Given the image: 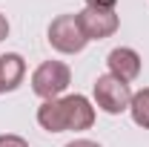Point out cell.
I'll list each match as a JSON object with an SVG mask.
<instances>
[{"mask_svg": "<svg viewBox=\"0 0 149 147\" xmlns=\"http://www.w3.org/2000/svg\"><path fill=\"white\" fill-rule=\"evenodd\" d=\"M69 84H72V69L63 61H43L32 72V92L40 95L43 101L60 98V92H66Z\"/></svg>", "mask_w": 149, "mask_h": 147, "instance_id": "obj_1", "label": "cell"}, {"mask_svg": "<svg viewBox=\"0 0 149 147\" xmlns=\"http://www.w3.org/2000/svg\"><path fill=\"white\" fill-rule=\"evenodd\" d=\"M46 37H49V46L57 49V52H63V55H77L89 43L86 35H83V29H80V23H77V15H57L49 23Z\"/></svg>", "mask_w": 149, "mask_h": 147, "instance_id": "obj_2", "label": "cell"}, {"mask_svg": "<svg viewBox=\"0 0 149 147\" xmlns=\"http://www.w3.org/2000/svg\"><path fill=\"white\" fill-rule=\"evenodd\" d=\"M95 104L100 107L103 112H109V115H120L123 110H129L132 104V87L129 84H123V81H118L115 75H97V81H95Z\"/></svg>", "mask_w": 149, "mask_h": 147, "instance_id": "obj_3", "label": "cell"}, {"mask_svg": "<svg viewBox=\"0 0 149 147\" xmlns=\"http://www.w3.org/2000/svg\"><path fill=\"white\" fill-rule=\"evenodd\" d=\"M77 23L83 29L86 40H103V37H112L120 26V18L115 9H95V6H86L83 12H77Z\"/></svg>", "mask_w": 149, "mask_h": 147, "instance_id": "obj_4", "label": "cell"}, {"mask_svg": "<svg viewBox=\"0 0 149 147\" xmlns=\"http://www.w3.org/2000/svg\"><path fill=\"white\" fill-rule=\"evenodd\" d=\"M106 64H109V75H115L123 84H132L141 75V55L135 49H129V46L112 49L109 55H106Z\"/></svg>", "mask_w": 149, "mask_h": 147, "instance_id": "obj_5", "label": "cell"}, {"mask_svg": "<svg viewBox=\"0 0 149 147\" xmlns=\"http://www.w3.org/2000/svg\"><path fill=\"white\" fill-rule=\"evenodd\" d=\"M63 110H66V130H89L95 124V107L86 95H66L63 98Z\"/></svg>", "mask_w": 149, "mask_h": 147, "instance_id": "obj_6", "label": "cell"}, {"mask_svg": "<svg viewBox=\"0 0 149 147\" xmlns=\"http://www.w3.org/2000/svg\"><path fill=\"white\" fill-rule=\"evenodd\" d=\"M37 124L46 133H63L66 130V110H63V98L43 101L37 107Z\"/></svg>", "mask_w": 149, "mask_h": 147, "instance_id": "obj_7", "label": "cell"}, {"mask_svg": "<svg viewBox=\"0 0 149 147\" xmlns=\"http://www.w3.org/2000/svg\"><path fill=\"white\" fill-rule=\"evenodd\" d=\"M0 75H3V90L15 92L20 84H23V78H26V61H23L17 52L0 55Z\"/></svg>", "mask_w": 149, "mask_h": 147, "instance_id": "obj_8", "label": "cell"}, {"mask_svg": "<svg viewBox=\"0 0 149 147\" xmlns=\"http://www.w3.org/2000/svg\"><path fill=\"white\" fill-rule=\"evenodd\" d=\"M129 112H132V121H135L138 127L149 130V87H143V90H138L132 95Z\"/></svg>", "mask_w": 149, "mask_h": 147, "instance_id": "obj_9", "label": "cell"}, {"mask_svg": "<svg viewBox=\"0 0 149 147\" xmlns=\"http://www.w3.org/2000/svg\"><path fill=\"white\" fill-rule=\"evenodd\" d=\"M0 147H29V141L23 136H15V133H3L0 136Z\"/></svg>", "mask_w": 149, "mask_h": 147, "instance_id": "obj_10", "label": "cell"}, {"mask_svg": "<svg viewBox=\"0 0 149 147\" xmlns=\"http://www.w3.org/2000/svg\"><path fill=\"white\" fill-rule=\"evenodd\" d=\"M118 0H86V6H95V9H115Z\"/></svg>", "mask_w": 149, "mask_h": 147, "instance_id": "obj_11", "label": "cell"}, {"mask_svg": "<svg viewBox=\"0 0 149 147\" xmlns=\"http://www.w3.org/2000/svg\"><path fill=\"white\" fill-rule=\"evenodd\" d=\"M66 147H100V144L92 141V139H74V141H69Z\"/></svg>", "mask_w": 149, "mask_h": 147, "instance_id": "obj_12", "label": "cell"}, {"mask_svg": "<svg viewBox=\"0 0 149 147\" xmlns=\"http://www.w3.org/2000/svg\"><path fill=\"white\" fill-rule=\"evenodd\" d=\"M9 37V20H6V15H0V40H6Z\"/></svg>", "mask_w": 149, "mask_h": 147, "instance_id": "obj_13", "label": "cell"}, {"mask_svg": "<svg viewBox=\"0 0 149 147\" xmlns=\"http://www.w3.org/2000/svg\"><path fill=\"white\" fill-rule=\"evenodd\" d=\"M3 92H6V90H3V75H0V95H3Z\"/></svg>", "mask_w": 149, "mask_h": 147, "instance_id": "obj_14", "label": "cell"}]
</instances>
